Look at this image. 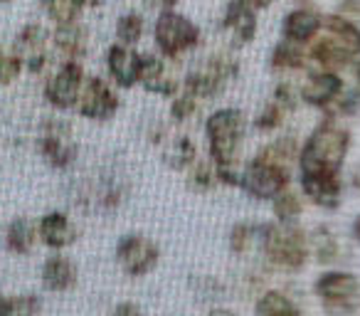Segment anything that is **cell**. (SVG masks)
Masks as SVG:
<instances>
[{"label":"cell","mask_w":360,"mask_h":316,"mask_svg":"<svg viewBox=\"0 0 360 316\" xmlns=\"http://www.w3.org/2000/svg\"><path fill=\"white\" fill-rule=\"evenodd\" d=\"M200 111V101L193 94H188L186 89H180L175 96H170V106H168V116L173 124H186L193 116Z\"/></svg>","instance_id":"obj_35"},{"label":"cell","mask_w":360,"mask_h":316,"mask_svg":"<svg viewBox=\"0 0 360 316\" xmlns=\"http://www.w3.org/2000/svg\"><path fill=\"white\" fill-rule=\"evenodd\" d=\"M111 316H146V311L141 309L136 301H119V304L111 309Z\"/></svg>","instance_id":"obj_39"},{"label":"cell","mask_w":360,"mask_h":316,"mask_svg":"<svg viewBox=\"0 0 360 316\" xmlns=\"http://www.w3.org/2000/svg\"><path fill=\"white\" fill-rule=\"evenodd\" d=\"M301 314L299 304L284 289H262L255 299V316H294Z\"/></svg>","instance_id":"obj_25"},{"label":"cell","mask_w":360,"mask_h":316,"mask_svg":"<svg viewBox=\"0 0 360 316\" xmlns=\"http://www.w3.org/2000/svg\"><path fill=\"white\" fill-rule=\"evenodd\" d=\"M350 237H353V242L360 247V213L353 217V222H350Z\"/></svg>","instance_id":"obj_41"},{"label":"cell","mask_w":360,"mask_h":316,"mask_svg":"<svg viewBox=\"0 0 360 316\" xmlns=\"http://www.w3.org/2000/svg\"><path fill=\"white\" fill-rule=\"evenodd\" d=\"M311 289L328 316H353L360 311V277L350 270L326 267Z\"/></svg>","instance_id":"obj_4"},{"label":"cell","mask_w":360,"mask_h":316,"mask_svg":"<svg viewBox=\"0 0 360 316\" xmlns=\"http://www.w3.org/2000/svg\"><path fill=\"white\" fill-rule=\"evenodd\" d=\"M121 109V99L114 91V87L109 84L101 77H86L84 87H82L79 101H77V111L79 116L89 121H96V124H104V121H111Z\"/></svg>","instance_id":"obj_11"},{"label":"cell","mask_w":360,"mask_h":316,"mask_svg":"<svg viewBox=\"0 0 360 316\" xmlns=\"http://www.w3.org/2000/svg\"><path fill=\"white\" fill-rule=\"evenodd\" d=\"M143 32H146V20L141 13H136V11L124 13V15L116 20V42H121V45L136 47L143 40Z\"/></svg>","instance_id":"obj_31"},{"label":"cell","mask_w":360,"mask_h":316,"mask_svg":"<svg viewBox=\"0 0 360 316\" xmlns=\"http://www.w3.org/2000/svg\"><path fill=\"white\" fill-rule=\"evenodd\" d=\"M191 289L202 301H217L227 294V286L212 274H195L191 279Z\"/></svg>","instance_id":"obj_36"},{"label":"cell","mask_w":360,"mask_h":316,"mask_svg":"<svg viewBox=\"0 0 360 316\" xmlns=\"http://www.w3.org/2000/svg\"><path fill=\"white\" fill-rule=\"evenodd\" d=\"M257 245H259L266 265L271 270L286 272V274H299L311 262L309 232L299 227V222L294 225H284L276 220L259 222Z\"/></svg>","instance_id":"obj_2"},{"label":"cell","mask_w":360,"mask_h":316,"mask_svg":"<svg viewBox=\"0 0 360 316\" xmlns=\"http://www.w3.org/2000/svg\"><path fill=\"white\" fill-rule=\"evenodd\" d=\"M345 89V82L338 72H328V70H311L306 75V80L299 84V96L301 104L311 106V109L326 111L330 109L338 94Z\"/></svg>","instance_id":"obj_13"},{"label":"cell","mask_w":360,"mask_h":316,"mask_svg":"<svg viewBox=\"0 0 360 316\" xmlns=\"http://www.w3.org/2000/svg\"><path fill=\"white\" fill-rule=\"evenodd\" d=\"M355 80H358V87H360V60H358V65H355Z\"/></svg>","instance_id":"obj_45"},{"label":"cell","mask_w":360,"mask_h":316,"mask_svg":"<svg viewBox=\"0 0 360 316\" xmlns=\"http://www.w3.org/2000/svg\"><path fill=\"white\" fill-rule=\"evenodd\" d=\"M168 62L170 60L160 57L158 52H143V55H141L139 84L143 87L148 94L170 99V96H175L180 91V80L170 72Z\"/></svg>","instance_id":"obj_15"},{"label":"cell","mask_w":360,"mask_h":316,"mask_svg":"<svg viewBox=\"0 0 360 316\" xmlns=\"http://www.w3.org/2000/svg\"><path fill=\"white\" fill-rule=\"evenodd\" d=\"M220 27L230 32L232 47H245L257 37V11L242 0H230L220 18Z\"/></svg>","instance_id":"obj_17"},{"label":"cell","mask_w":360,"mask_h":316,"mask_svg":"<svg viewBox=\"0 0 360 316\" xmlns=\"http://www.w3.org/2000/svg\"><path fill=\"white\" fill-rule=\"evenodd\" d=\"M291 176H294V171H289V168L274 166V163L262 161L255 156L242 166L240 191L252 201L271 203L281 191H286L291 186Z\"/></svg>","instance_id":"obj_8"},{"label":"cell","mask_w":360,"mask_h":316,"mask_svg":"<svg viewBox=\"0 0 360 316\" xmlns=\"http://www.w3.org/2000/svg\"><path fill=\"white\" fill-rule=\"evenodd\" d=\"M360 111V87H345L338 94V99L330 104V109L323 111V116H330V119H348V116H355Z\"/></svg>","instance_id":"obj_34"},{"label":"cell","mask_w":360,"mask_h":316,"mask_svg":"<svg viewBox=\"0 0 360 316\" xmlns=\"http://www.w3.org/2000/svg\"><path fill=\"white\" fill-rule=\"evenodd\" d=\"M0 3H8V0H0Z\"/></svg>","instance_id":"obj_46"},{"label":"cell","mask_w":360,"mask_h":316,"mask_svg":"<svg viewBox=\"0 0 360 316\" xmlns=\"http://www.w3.org/2000/svg\"><path fill=\"white\" fill-rule=\"evenodd\" d=\"M247 131H250V119L240 106H220L210 111L205 119L207 158L217 168L242 166L240 156Z\"/></svg>","instance_id":"obj_3"},{"label":"cell","mask_w":360,"mask_h":316,"mask_svg":"<svg viewBox=\"0 0 360 316\" xmlns=\"http://www.w3.org/2000/svg\"><path fill=\"white\" fill-rule=\"evenodd\" d=\"M353 146V131L340 119L323 116L301 141L296 176L309 173H343L345 158Z\"/></svg>","instance_id":"obj_1"},{"label":"cell","mask_w":360,"mask_h":316,"mask_svg":"<svg viewBox=\"0 0 360 316\" xmlns=\"http://www.w3.org/2000/svg\"><path fill=\"white\" fill-rule=\"evenodd\" d=\"M52 42H55L57 52L65 57V62H82L89 50V32L79 20L70 23V25H57Z\"/></svg>","instance_id":"obj_22"},{"label":"cell","mask_w":360,"mask_h":316,"mask_svg":"<svg viewBox=\"0 0 360 316\" xmlns=\"http://www.w3.org/2000/svg\"><path fill=\"white\" fill-rule=\"evenodd\" d=\"M37 242V225L30 217H15L6 227V247L13 255H30Z\"/></svg>","instance_id":"obj_26"},{"label":"cell","mask_w":360,"mask_h":316,"mask_svg":"<svg viewBox=\"0 0 360 316\" xmlns=\"http://www.w3.org/2000/svg\"><path fill=\"white\" fill-rule=\"evenodd\" d=\"M309 67V52H306V45H299V42H291L281 37L269 52V70L276 72V75H294V72H304Z\"/></svg>","instance_id":"obj_23"},{"label":"cell","mask_w":360,"mask_h":316,"mask_svg":"<svg viewBox=\"0 0 360 316\" xmlns=\"http://www.w3.org/2000/svg\"><path fill=\"white\" fill-rule=\"evenodd\" d=\"M237 77H240V62L220 52V55H210L202 65L193 67L180 82V89H186L202 104L220 96Z\"/></svg>","instance_id":"obj_6"},{"label":"cell","mask_w":360,"mask_h":316,"mask_svg":"<svg viewBox=\"0 0 360 316\" xmlns=\"http://www.w3.org/2000/svg\"><path fill=\"white\" fill-rule=\"evenodd\" d=\"M22 62L15 52H0V84H11L20 77Z\"/></svg>","instance_id":"obj_38"},{"label":"cell","mask_w":360,"mask_h":316,"mask_svg":"<svg viewBox=\"0 0 360 316\" xmlns=\"http://www.w3.org/2000/svg\"><path fill=\"white\" fill-rule=\"evenodd\" d=\"M299 191L311 206L326 213H335L343 206L345 181L340 173H309V176H299Z\"/></svg>","instance_id":"obj_12"},{"label":"cell","mask_w":360,"mask_h":316,"mask_svg":"<svg viewBox=\"0 0 360 316\" xmlns=\"http://www.w3.org/2000/svg\"><path fill=\"white\" fill-rule=\"evenodd\" d=\"M47 45H50V32L42 25H37V23H30V25H25L18 32L13 52L22 62V70H27L30 75H40L47 67V62H50Z\"/></svg>","instance_id":"obj_14"},{"label":"cell","mask_w":360,"mask_h":316,"mask_svg":"<svg viewBox=\"0 0 360 316\" xmlns=\"http://www.w3.org/2000/svg\"><path fill=\"white\" fill-rule=\"evenodd\" d=\"M42 309V299L37 294L0 296V316H37Z\"/></svg>","instance_id":"obj_32"},{"label":"cell","mask_w":360,"mask_h":316,"mask_svg":"<svg viewBox=\"0 0 360 316\" xmlns=\"http://www.w3.org/2000/svg\"><path fill=\"white\" fill-rule=\"evenodd\" d=\"M257 237H259V222L240 220L227 232V247H230L232 255L242 257L257 245Z\"/></svg>","instance_id":"obj_29"},{"label":"cell","mask_w":360,"mask_h":316,"mask_svg":"<svg viewBox=\"0 0 360 316\" xmlns=\"http://www.w3.org/2000/svg\"><path fill=\"white\" fill-rule=\"evenodd\" d=\"M42 6L57 25H70V23L79 20L82 15V8L77 6V0H42Z\"/></svg>","instance_id":"obj_37"},{"label":"cell","mask_w":360,"mask_h":316,"mask_svg":"<svg viewBox=\"0 0 360 316\" xmlns=\"http://www.w3.org/2000/svg\"><path fill=\"white\" fill-rule=\"evenodd\" d=\"M37 148H40L42 161L50 168H55V171L72 168L77 156H79V146L75 141V131H72L70 121L57 119V116H47L40 124Z\"/></svg>","instance_id":"obj_7"},{"label":"cell","mask_w":360,"mask_h":316,"mask_svg":"<svg viewBox=\"0 0 360 316\" xmlns=\"http://www.w3.org/2000/svg\"><path fill=\"white\" fill-rule=\"evenodd\" d=\"M271 215H274L276 222H284V225L299 222V217L304 215V196H301V191H294L291 186L286 191H281L271 201Z\"/></svg>","instance_id":"obj_28"},{"label":"cell","mask_w":360,"mask_h":316,"mask_svg":"<svg viewBox=\"0 0 360 316\" xmlns=\"http://www.w3.org/2000/svg\"><path fill=\"white\" fill-rule=\"evenodd\" d=\"M321 25H323V15H319L311 8H294L286 13L284 23H281V37L299 42V45H309L321 32Z\"/></svg>","instance_id":"obj_20"},{"label":"cell","mask_w":360,"mask_h":316,"mask_svg":"<svg viewBox=\"0 0 360 316\" xmlns=\"http://www.w3.org/2000/svg\"><path fill=\"white\" fill-rule=\"evenodd\" d=\"M299 151H301V141L296 139L294 134H284V136H276V139H271L269 144L262 146V148L257 151V158L274 163V166L289 168V171H296Z\"/></svg>","instance_id":"obj_24"},{"label":"cell","mask_w":360,"mask_h":316,"mask_svg":"<svg viewBox=\"0 0 360 316\" xmlns=\"http://www.w3.org/2000/svg\"><path fill=\"white\" fill-rule=\"evenodd\" d=\"M99 3L101 0H77V6H79L82 11H84V8H96Z\"/></svg>","instance_id":"obj_44"},{"label":"cell","mask_w":360,"mask_h":316,"mask_svg":"<svg viewBox=\"0 0 360 316\" xmlns=\"http://www.w3.org/2000/svg\"><path fill=\"white\" fill-rule=\"evenodd\" d=\"M188 186L195 193H210L220 186L217 181V168L210 158H198L191 168H188Z\"/></svg>","instance_id":"obj_30"},{"label":"cell","mask_w":360,"mask_h":316,"mask_svg":"<svg viewBox=\"0 0 360 316\" xmlns=\"http://www.w3.org/2000/svg\"><path fill=\"white\" fill-rule=\"evenodd\" d=\"M245 6H250L252 11H262V8H269L271 3H276V0H242Z\"/></svg>","instance_id":"obj_42"},{"label":"cell","mask_w":360,"mask_h":316,"mask_svg":"<svg viewBox=\"0 0 360 316\" xmlns=\"http://www.w3.org/2000/svg\"><path fill=\"white\" fill-rule=\"evenodd\" d=\"M205 316H242V314H240V311H235V309H230V306H212Z\"/></svg>","instance_id":"obj_40"},{"label":"cell","mask_w":360,"mask_h":316,"mask_svg":"<svg viewBox=\"0 0 360 316\" xmlns=\"http://www.w3.org/2000/svg\"><path fill=\"white\" fill-rule=\"evenodd\" d=\"M309 245H311V260H316L321 267H335L343 260V242H340L338 232L330 225L321 222L309 232Z\"/></svg>","instance_id":"obj_21"},{"label":"cell","mask_w":360,"mask_h":316,"mask_svg":"<svg viewBox=\"0 0 360 316\" xmlns=\"http://www.w3.org/2000/svg\"><path fill=\"white\" fill-rule=\"evenodd\" d=\"M286 116L289 114H286L274 99H269L259 111H257V116L252 119V126H255V131H259V134H276V131L284 126Z\"/></svg>","instance_id":"obj_33"},{"label":"cell","mask_w":360,"mask_h":316,"mask_svg":"<svg viewBox=\"0 0 360 316\" xmlns=\"http://www.w3.org/2000/svg\"><path fill=\"white\" fill-rule=\"evenodd\" d=\"M40 279L47 291L62 294V291L75 289L77 279H79V272H77V265L70 260V257L62 255V252H55V255H50L45 262H42Z\"/></svg>","instance_id":"obj_19"},{"label":"cell","mask_w":360,"mask_h":316,"mask_svg":"<svg viewBox=\"0 0 360 316\" xmlns=\"http://www.w3.org/2000/svg\"><path fill=\"white\" fill-rule=\"evenodd\" d=\"M37 237L42 240V245H47L50 250L60 252L67 250L77 242L79 230H77L75 220L62 210H50L40 217L37 222Z\"/></svg>","instance_id":"obj_18"},{"label":"cell","mask_w":360,"mask_h":316,"mask_svg":"<svg viewBox=\"0 0 360 316\" xmlns=\"http://www.w3.org/2000/svg\"><path fill=\"white\" fill-rule=\"evenodd\" d=\"M114 257L119 270L131 279L150 274L160 262V247L143 232H124L114 247Z\"/></svg>","instance_id":"obj_9"},{"label":"cell","mask_w":360,"mask_h":316,"mask_svg":"<svg viewBox=\"0 0 360 316\" xmlns=\"http://www.w3.org/2000/svg\"><path fill=\"white\" fill-rule=\"evenodd\" d=\"M178 3H180V0H150V6L160 8V11H173Z\"/></svg>","instance_id":"obj_43"},{"label":"cell","mask_w":360,"mask_h":316,"mask_svg":"<svg viewBox=\"0 0 360 316\" xmlns=\"http://www.w3.org/2000/svg\"><path fill=\"white\" fill-rule=\"evenodd\" d=\"M198 158H200L198 156V146L193 144L191 136H175V139L168 141V146L163 151V163L178 173H186Z\"/></svg>","instance_id":"obj_27"},{"label":"cell","mask_w":360,"mask_h":316,"mask_svg":"<svg viewBox=\"0 0 360 316\" xmlns=\"http://www.w3.org/2000/svg\"><path fill=\"white\" fill-rule=\"evenodd\" d=\"M106 72H109L111 82L121 89H134L139 84V75H141V52H136L134 47L114 45L106 50Z\"/></svg>","instance_id":"obj_16"},{"label":"cell","mask_w":360,"mask_h":316,"mask_svg":"<svg viewBox=\"0 0 360 316\" xmlns=\"http://www.w3.org/2000/svg\"><path fill=\"white\" fill-rule=\"evenodd\" d=\"M153 40L155 50L160 57L170 62H178L180 57H186L193 52L202 40V30L195 20L178 11H160L158 20L153 25Z\"/></svg>","instance_id":"obj_5"},{"label":"cell","mask_w":360,"mask_h":316,"mask_svg":"<svg viewBox=\"0 0 360 316\" xmlns=\"http://www.w3.org/2000/svg\"><path fill=\"white\" fill-rule=\"evenodd\" d=\"M84 80H86V75H84L82 62H62L55 75H50V80L45 82L47 104L57 111L77 109V101H79Z\"/></svg>","instance_id":"obj_10"}]
</instances>
